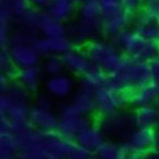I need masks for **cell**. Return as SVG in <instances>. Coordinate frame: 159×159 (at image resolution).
Masks as SVG:
<instances>
[{
    "label": "cell",
    "instance_id": "obj_2",
    "mask_svg": "<svg viewBox=\"0 0 159 159\" xmlns=\"http://www.w3.org/2000/svg\"><path fill=\"white\" fill-rule=\"evenodd\" d=\"M110 40L125 56L131 58L150 63L152 59L159 56L158 43L146 40L133 29H126Z\"/></svg>",
    "mask_w": 159,
    "mask_h": 159
},
{
    "label": "cell",
    "instance_id": "obj_22",
    "mask_svg": "<svg viewBox=\"0 0 159 159\" xmlns=\"http://www.w3.org/2000/svg\"><path fill=\"white\" fill-rule=\"evenodd\" d=\"M11 99L12 102L10 108L8 109L7 113L1 117H6L7 120H9L12 125L21 124L24 122H28L31 109L30 105H29V99H16L12 98V97Z\"/></svg>",
    "mask_w": 159,
    "mask_h": 159
},
{
    "label": "cell",
    "instance_id": "obj_23",
    "mask_svg": "<svg viewBox=\"0 0 159 159\" xmlns=\"http://www.w3.org/2000/svg\"><path fill=\"white\" fill-rule=\"evenodd\" d=\"M41 77H42L41 69L38 66H35V67L18 69L14 76V80L24 87L29 92H34L40 86Z\"/></svg>",
    "mask_w": 159,
    "mask_h": 159
},
{
    "label": "cell",
    "instance_id": "obj_31",
    "mask_svg": "<svg viewBox=\"0 0 159 159\" xmlns=\"http://www.w3.org/2000/svg\"><path fill=\"white\" fill-rule=\"evenodd\" d=\"M73 41L70 40L68 35H64V36H59V38L52 39V48H53V54L63 56L67 52H69L71 48H74Z\"/></svg>",
    "mask_w": 159,
    "mask_h": 159
},
{
    "label": "cell",
    "instance_id": "obj_15",
    "mask_svg": "<svg viewBox=\"0 0 159 159\" xmlns=\"http://www.w3.org/2000/svg\"><path fill=\"white\" fill-rule=\"evenodd\" d=\"M159 101V82L156 80L134 88L131 92V103L134 108L156 104Z\"/></svg>",
    "mask_w": 159,
    "mask_h": 159
},
{
    "label": "cell",
    "instance_id": "obj_44",
    "mask_svg": "<svg viewBox=\"0 0 159 159\" xmlns=\"http://www.w3.org/2000/svg\"><path fill=\"white\" fill-rule=\"evenodd\" d=\"M155 152L159 154V126L157 127V139H156V145H155Z\"/></svg>",
    "mask_w": 159,
    "mask_h": 159
},
{
    "label": "cell",
    "instance_id": "obj_32",
    "mask_svg": "<svg viewBox=\"0 0 159 159\" xmlns=\"http://www.w3.org/2000/svg\"><path fill=\"white\" fill-rule=\"evenodd\" d=\"M0 70L1 74H6L14 78L16 73V67L14 66L13 61L11 58L9 51L8 49H1L0 53Z\"/></svg>",
    "mask_w": 159,
    "mask_h": 159
},
{
    "label": "cell",
    "instance_id": "obj_28",
    "mask_svg": "<svg viewBox=\"0 0 159 159\" xmlns=\"http://www.w3.org/2000/svg\"><path fill=\"white\" fill-rule=\"evenodd\" d=\"M78 19L84 20H99L102 19L100 3L98 0H86L78 6Z\"/></svg>",
    "mask_w": 159,
    "mask_h": 159
},
{
    "label": "cell",
    "instance_id": "obj_16",
    "mask_svg": "<svg viewBox=\"0 0 159 159\" xmlns=\"http://www.w3.org/2000/svg\"><path fill=\"white\" fill-rule=\"evenodd\" d=\"M46 93L56 99H66L73 92L74 82L70 76L66 74H59L55 76H48L44 82Z\"/></svg>",
    "mask_w": 159,
    "mask_h": 159
},
{
    "label": "cell",
    "instance_id": "obj_30",
    "mask_svg": "<svg viewBox=\"0 0 159 159\" xmlns=\"http://www.w3.org/2000/svg\"><path fill=\"white\" fill-rule=\"evenodd\" d=\"M93 152L100 159H117L120 155V145L112 140L104 139Z\"/></svg>",
    "mask_w": 159,
    "mask_h": 159
},
{
    "label": "cell",
    "instance_id": "obj_37",
    "mask_svg": "<svg viewBox=\"0 0 159 159\" xmlns=\"http://www.w3.org/2000/svg\"><path fill=\"white\" fill-rule=\"evenodd\" d=\"M143 10L159 21V0H144Z\"/></svg>",
    "mask_w": 159,
    "mask_h": 159
},
{
    "label": "cell",
    "instance_id": "obj_49",
    "mask_svg": "<svg viewBox=\"0 0 159 159\" xmlns=\"http://www.w3.org/2000/svg\"><path fill=\"white\" fill-rule=\"evenodd\" d=\"M117 159H124V158H122V157H120V156H119V157H117Z\"/></svg>",
    "mask_w": 159,
    "mask_h": 159
},
{
    "label": "cell",
    "instance_id": "obj_10",
    "mask_svg": "<svg viewBox=\"0 0 159 159\" xmlns=\"http://www.w3.org/2000/svg\"><path fill=\"white\" fill-rule=\"evenodd\" d=\"M101 21H102V34H104L107 38L112 39L119 33L129 29V25H132L133 16L123 9H120L113 13L102 16Z\"/></svg>",
    "mask_w": 159,
    "mask_h": 159
},
{
    "label": "cell",
    "instance_id": "obj_21",
    "mask_svg": "<svg viewBox=\"0 0 159 159\" xmlns=\"http://www.w3.org/2000/svg\"><path fill=\"white\" fill-rule=\"evenodd\" d=\"M109 74L105 73L101 68L92 66L84 76H81L80 80V89L88 91L93 94L99 88L108 84Z\"/></svg>",
    "mask_w": 159,
    "mask_h": 159
},
{
    "label": "cell",
    "instance_id": "obj_18",
    "mask_svg": "<svg viewBox=\"0 0 159 159\" xmlns=\"http://www.w3.org/2000/svg\"><path fill=\"white\" fill-rule=\"evenodd\" d=\"M104 133L99 124H89L86 126L77 136L75 140L78 146L90 152H93L96 148L104 140Z\"/></svg>",
    "mask_w": 159,
    "mask_h": 159
},
{
    "label": "cell",
    "instance_id": "obj_17",
    "mask_svg": "<svg viewBox=\"0 0 159 159\" xmlns=\"http://www.w3.org/2000/svg\"><path fill=\"white\" fill-rule=\"evenodd\" d=\"M18 140L12 131V124L6 117L0 119V157H14L18 152Z\"/></svg>",
    "mask_w": 159,
    "mask_h": 159
},
{
    "label": "cell",
    "instance_id": "obj_33",
    "mask_svg": "<svg viewBox=\"0 0 159 159\" xmlns=\"http://www.w3.org/2000/svg\"><path fill=\"white\" fill-rule=\"evenodd\" d=\"M33 46L36 49L41 57H46L49 55H53V48H52V39L41 35V36H36L34 40Z\"/></svg>",
    "mask_w": 159,
    "mask_h": 159
},
{
    "label": "cell",
    "instance_id": "obj_1",
    "mask_svg": "<svg viewBox=\"0 0 159 159\" xmlns=\"http://www.w3.org/2000/svg\"><path fill=\"white\" fill-rule=\"evenodd\" d=\"M154 80L149 61H137L125 56L116 70L109 75L108 82L116 88L133 90Z\"/></svg>",
    "mask_w": 159,
    "mask_h": 159
},
{
    "label": "cell",
    "instance_id": "obj_20",
    "mask_svg": "<svg viewBox=\"0 0 159 159\" xmlns=\"http://www.w3.org/2000/svg\"><path fill=\"white\" fill-rule=\"evenodd\" d=\"M16 22L13 13L5 0L0 1V47L7 49L12 34V23Z\"/></svg>",
    "mask_w": 159,
    "mask_h": 159
},
{
    "label": "cell",
    "instance_id": "obj_25",
    "mask_svg": "<svg viewBox=\"0 0 159 159\" xmlns=\"http://www.w3.org/2000/svg\"><path fill=\"white\" fill-rule=\"evenodd\" d=\"M76 3L77 2L74 0H52L46 11L55 19L66 22L73 16Z\"/></svg>",
    "mask_w": 159,
    "mask_h": 159
},
{
    "label": "cell",
    "instance_id": "obj_35",
    "mask_svg": "<svg viewBox=\"0 0 159 159\" xmlns=\"http://www.w3.org/2000/svg\"><path fill=\"white\" fill-rule=\"evenodd\" d=\"M121 6L124 11L134 16L144 9V0H121Z\"/></svg>",
    "mask_w": 159,
    "mask_h": 159
},
{
    "label": "cell",
    "instance_id": "obj_19",
    "mask_svg": "<svg viewBox=\"0 0 159 159\" xmlns=\"http://www.w3.org/2000/svg\"><path fill=\"white\" fill-rule=\"evenodd\" d=\"M91 124L89 116H59L57 133L67 138L75 139L86 126Z\"/></svg>",
    "mask_w": 159,
    "mask_h": 159
},
{
    "label": "cell",
    "instance_id": "obj_9",
    "mask_svg": "<svg viewBox=\"0 0 159 159\" xmlns=\"http://www.w3.org/2000/svg\"><path fill=\"white\" fill-rule=\"evenodd\" d=\"M16 69L35 67L40 63L41 56L33 44H11L8 47Z\"/></svg>",
    "mask_w": 159,
    "mask_h": 159
},
{
    "label": "cell",
    "instance_id": "obj_38",
    "mask_svg": "<svg viewBox=\"0 0 159 159\" xmlns=\"http://www.w3.org/2000/svg\"><path fill=\"white\" fill-rule=\"evenodd\" d=\"M13 79L14 78L9 75L0 74V92H1V93H5V92H7L8 90H9L12 82L14 81Z\"/></svg>",
    "mask_w": 159,
    "mask_h": 159
},
{
    "label": "cell",
    "instance_id": "obj_40",
    "mask_svg": "<svg viewBox=\"0 0 159 159\" xmlns=\"http://www.w3.org/2000/svg\"><path fill=\"white\" fill-rule=\"evenodd\" d=\"M91 152L88 150L84 149L81 147H78V149L74 152L70 157H68L67 159H91Z\"/></svg>",
    "mask_w": 159,
    "mask_h": 159
},
{
    "label": "cell",
    "instance_id": "obj_14",
    "mask_svg": "<svg viewBox=\"0 0 159 159\" xmlns=\"http://www.w3.org/2000/svg\"><path fill=\"white\" fill-rule=\"evenodd\" d=\"M61 57H63L66 69L76 76L81 77L92 67L91 61L84 49H81L79 47L75 46Z\"/></svg>",
    "mask_w": 159,
    "mask_h": 159
},
{
    "label": "cell",
    "instance_id": "obj_39",
    "mask_svg": "<svg viewBox=\"0 0 159 159\" xmlns=\"http://www.w3.org/2000/svg\"><path fill=\"white\" fill-rule=\"evenodd\" d=\"M52 99L51 96L48 93H42L36 98L35 100V105H39V107H42L45 109H52Z\"/></svg>",
    "mask_w": 159,
    "mask_h": 159
},
{
    "label": "cell",
    "instance_id": "obj_26",
    "mask_svg": "<svg viewBox=\"0 0 159 159\" xmlns=\"http://www.w3.org/2000/svg\"><path fill=\"white\" fill-rule=\"evenodd\" d=\"M40 33L41 35H44L49 39L59 38V36L67 35V26L64 24V22L53 18L45 10L42 22H41Z\"/></svg>",
    "mask_w": 159,
    "mask_h": 159
},
{
    "label": "cell",
    "instance_id": "obj_27",
    "mask_svg": "<svg viewBox=\"0 0 159 159\" xmlns=\"http://www.w3.org/2000/svg\"><path fill=\"white\" fill-rule=\"evenodd\" d=\"M44 12L45 10H41L38 9V8L32 7L23 16H20L16 22L19 25V28L36 34L38 32H40L41 22H42Z\"/></svg>",
    "mask_w": 159,
    "mask_h": 159
},
{
    "label": "cell",
    "instance_id": "obj_3",
    "mask_svg": "<svg viewBox=\"0 0 159 159\" xmlns=\"http://www.w3.org/2000/svg\"><path fill=\"white\" fill-rule=\"evenodd\" d=\"M92 66L101 68L109 75L119 68L124 54L111 40L94 39L84 47Z\"/></svg>",
    "mask_w": 159,
    "mask_h": 159
},
{
    "label": "cell",
    "instance_id": "obj_13",
    "mask_svg": "<svg viewBox=\"0 0 159 159\" xmlns=\"http://www.w3.org/2000/svg\"><path fill=\"white\" fill-rule=\"evenodd\" d=\"M132 29L146 40L159 44V21L144 10L133 16Z\"/></svg>",
    "mask_w": 159,
    "mask_h": 159
},
{
    "label": "cell",
    "instance_id": "obj_4",
    "mask_svg": "<svg viewBox=\"0 0 159 159\" xmlns=\"http://www.w3.org/2000/svg\"><path fill=\"white\" fill-rule=\"evenodd\" d=\"M131 92L132 90L116 88L108 82L93 92L96 112L102 116L124 109L131 103Z\"/></svg>",
    "mask_w": 159,
    "mask_h": 159
},
{
    "label": "cell",
    "instance_id": "obj_41",
    "mask_svg": "<svg viewBox=\"0 0 159 159\" xmlns=\"http://www.w3.org/2000/svg\"><path fill=\"white\" fill-rule=\"evenodd\" d=\"M29 1H30L32 7L38 8V9L41 10H46L52 0H29Z\"/></svg>",
    "mask_w": 159,
    "mask_h": 159
},
{
    "label": "cell",
    "instance_id": "obj_48",
    "mask_svg": "<svg viewBox=\"0 0 159 159\" xmlns=\"http://www.w3.org/2000/svg\"><path fill=\"white\" fill-rule=\"evenodd\" d=\"M91 159H100V158H98L97 156H94V157H91Z\"/></svg>",
    "mask_w": 159,
    "mask_h": 159
},
{
    "label": "cell",
    "instance_id": "obj_47",
    "mask_svg": "<svg viewBox=\"0 0 159 159\" xmlns=\"http://www.w3.org/2000/svg\"><path fill=\"white\" fill-rule=\"evenodd\" d=\"M84 1H86V0H77V2H84Z\"/></svg>",
    "mask_w": 159,
    "mask_h": 159
},
{
    "label": "cell",
    "instance_id": "obj_43",
    "mask_svg": "<svg viewBox=\"0 0 159 159\" xmlns=\"http://www.w3.org/2000/svg\"><path fill=\"white\" fill-rule=\"evenodd\" d=\"M145 159H159V154L156 152H148L145 155Z\"/></svg>",
    "mask_w": 159,
    "mask_h": 159
},
{
    "label": "cell",
    "instance_id": "obj_34",
    "mask_svg": "<svg viewBox=\"0 0 159 159\" xmlns=\"http://www.w3.org/2000/svg\"><path fill=\"white\" fill-rule=\"evenodd\" d=\"M6 2L9 5L12 13H13L16 21L22 16L30 8H32L29 0H5Z\"/></svg>",
    "mask_w": 159,
    "mask_h": 159
},
{
    "label": "cell",
    "instance_id": "obj_6",
    "mask_svg": "<svg viewBox=\"0 0 159 159\" xmlns=\"http://www.w3.org/2000/svg\"><path fill=\"white\" fill-rule=\"evenodd\" d=\"M98 124L100 125L104 135L109 137L122 136L134 126L133 113L127 112L124 109H120L110 114L100 116Z\"/></svg>",
    "mask_w": 159,
    "mask_h": 159
},
{
    "label": "cell",
    "instance_id": "obj_45",
    "mask_svg": "<svg viewBox=\"0 0 159 159\" xmlns=\"http://www.w3.org/2000/svg\"><path fill=\"white\" fill-rule=\"evenodd\" d=\"M155 105H156L157 114H158V126H159V101H158V102H157V103H156V104H155ZM158 126H157V127H158Z\"/></svg>",
    "mask_w": 159,
    "mask_h": 159
},
{
    "label": "cell",
    "instance_id": "obj_8",
    "mask_svg": "<svg viewBox=\"0 0 159 159\" xmlns=\"http://www.w3.org/2000/svg\"><path fill=\"white\" fill-rule=\"evenodd\" d=\"M157 127H135L127 138V143L135 152L142 154L155 152Z\"/></svg>",
    "mask_w": 159,
    "mask_h": 159
},
{
    "label": "cell",
    "instance_id": "obj_46",
    "mask_svg": "<svg viewBox=\"0 0 159 159\" xmlns=\"http://www.w3.org/2000/svg\"><path fill=\"white\" fill-rule=\"evenodd\" d=\"M1 159H16V157H9V158H1Z\"/></svg>",
    "mask_w": 159,
    "mask_h": 159
},
{
    "label": "cell",
    "instance_id": "obj_7",
    "mask_svg": "<svg viewBox=\"0 0 159 159\" xmlns=\"http://www.w3.org/2000/svg\"><path fill=\"white\" fill-rule=\"evenodd\" d=\"M96 112L93 94L80 89L61 107V116H90Z\"/></svg>",
    "mask_w": 159,
    "mask_h": 159
},
{
    "label": "cell",
    "instance_id": "obj_29",
    "mask_svg": "<svg viewBox=\"0 0 159 159\" xmlns=\"http://www.w3.org/2000/svg\"><path fill=\"white\" fill-rule=\"evenodd\" d=\"M66 69L65 64H64L63 57L59 55H49L44 57L43 61V71L47 76H55L63 74Z\"/></svg>",
    "mask_w": 159,
    "mask_h": 159
},
{
    "label": "cell",
    "instance_id": "obj_12",
    "mask_svg": "<svg viewBox=\"0 0 159 159\" xmlns=\"http://www.w3.org/2000/svg\"><path fill=\"white\" fill-rule=\"evenodd\" d=\"M29 121L38 131L53 132L57 129L59 117L52 109H45L39 105H33L30 109Z\"/></svg>",
    "mask_w": 159,
    "mask_h": 159
},
{
    "label": "cell",
    "instance_id": "obj_36",
    "mask_svg": "<svg viewBox=\"0 0 159 159\" xmlns=\"http://www.w3.org/2000/svg\"><path fill=\"white\" fill-rule=\"evenodd\" d=\"M98 1L100 3L102 16L113 13V12L122 9L121 0H98Z\"/></svg>",
    "mask_w": 159,
    "mask_h": 159
},
{
    "label": "cell",
    "instance_id": "obj_11",
    "mask_svg": "<svg viewBox=\"0 0 159 159\" xmlns=\"http://www.w3.org/2000/svg\"><path fill=\"white\" fill-rule=\"evenodd\" d=\"M45 134V143H46L47 152H53L58 156L67 159L78 149V144L75 139L61 136L57 131L46 132Z\"/></svg>",
    "mask_w": 159,
    "mask_h": 159
},
{
    "label": "cell",
    "instance_id": "obj_24",
    "mask_svg": "<svg viewBox=\"0 0 159 159\" xmlns=\"http://www.w3.org/2000/svg\"><path fill=\"white\" fill-rule=\"evenodd\" d=\"M134 127H157L158 114L156 105H143L135 108L133 112Z\"/></svg>",
    "mask_w": 159,
    "mask_h": 159
},
{
    "label": "cell",
    "instance_id": "obj_5",
    "mask_svg": "<svg viewBox=\"0 0 159 159\" xmlns=\"http://www.w3.org/2000/svg\"><path fill=\"white\" fill-rule=\"evenodd\" d=\"M102 34V21L78 19L67 26V35L76 47L86 46L90 41L98 39Z\"/></svg>",
    "mask_w": 159,
    "mask_h": 159
},
{
    "label": "cell",
    "instance_id": "obj_42",
    "mask_svg": "<svg viewBox=\"0 0 159 159\" xmlns=\"http://www.w3.org/2000/svg\"><path fill=\"white\" fill-rule=\"evenodd\" d=\"M150 65H152L154 79L159 82V56H157L156 58L152 59V61H150Z\"/></svg>",
    "mask_w": 159,
    "mask_h": 159
}]
</instances>
